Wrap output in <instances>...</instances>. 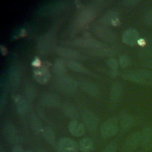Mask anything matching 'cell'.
<instances>
[{
    "label": "cell",
    "instance_id": "obj_10",
    "mask_svg": "<svg viewBox=\"0 0 152 152\" xmlns=\"http://www.w3.org/2000/svg\"><path fill=\"white\" fill-rule=\"evenodd\" d=\"M85 128L84 125L78 122L77 120L71 121L68 125V130L74 137L82 136L85 132Z\"/></svg>",
    "mask_w": 152,
    "mask_h": 152
},
{
    "label": "cell",
    "instance_id": "obj_15",
    "mask_svg": "<svg viewBox=\"0 0 152 152\" xmlns=\"http://www.w3.org/2000/svg\"><path fill=\"white\" fill-rule=\"evenodd\" d=\"M95 17L94 12L89 8L82 11L78 17V21L81 24H86L93 20Z\"/></svg>",
    "mask_w": 152,
    "mask_h": 152
},
{
    "label": "cell",
    "instance_id": "obj_18",
    "mask_svg": "<svg viewBox=\"0 0 152 152\" xmlns=\"http://www.w3.org/2000/svg\"><path fill=\"white\" fill-rule=\"evenodd\" d=\"M122 86L119 82H115L110 88V99L114 102L118 101L122 96Z\"/></svg>",
    "mask_w": 152,
    "mask_h": 152
},
{
    "label": "cell",
    "instance_id": "obj_16",
    "mask_svg": "<svg viewBox=\"0 0 152 152\" xmlns=\"http://www.w3.org/2000/svg\"><path fill=\"white\" fill-rule=\"evenodd\" d=\"M81 89L91 96H97L99 94V90L95 84L90 81H83L81 84Z\"/></svg>",
    "mask_w": 152,
    "mask_h": 152
},
{
    "label": "cell",
    "instance_id": "obj_2",
    "mask_svg": "<svg viewBox=\"0 0 152 152\" xmlns=\"http://www.w3.org/2000/svg\"><path fill=\"white\" fill-rule=\"evenodd\" d=\"M118 129V120L113 118L107 119L102 124L100 127V132L103 138H111L116 134Z\"/></svg>",
    "mask_w": 152,
    "mask_h": 152
},
{
    "label": "cell",
    "instance_id": "obj_37",
    "mask_svg": "<svg viewBox=\"0 0 152 152\" xmlns=\"http://www.w3.org/2000/svg\"><path fill=\"white\" fill-rule=\"evenodd\" d=\"M148 68L152 69V56L147 59V62H146L145 64Z\"/></svg>",
    "mask_w": 152,
    "mask_h": 152
},
{
    "label": "cell",
    "instance_id": "obj_34",
    "mask_svg": "<svg viewBox=\"0 0 152 152\" xmlns=\"http://www.w3.org/2000/svg\"><path fill=\"white\" fill-rule=\"evenodd\" d=\"M116 145L115 143L113 142L109 144L106 147L103 152H116Z\"/></svg>",
    "mask_w": 152,
    "mask_h": 152
},
{
    "label": "cell",
    "instance_id": "obj_22",
    "mask_svg": "<svg viewBox=\"0 0 152 152\" xmlns=\"http://www.w3.org/2000/svg\"><path fill=\"white\" fill-rule=\"evenodd\" d=\"M43 136L46 142L51 146L54 147L56 144L55 135L51 128L46 126L43 130Z\"/></svg>",
    "mask_w": 152,
    "mask_h": 152
},
{
    "label": "cell",
    "instance_id": "obj_17",
    "mask_svg": "<svg viewBox=\"0 0 152 152\" xmlns=\"http://www.w3.org/2000/svg\"><path fill=\"white\" fill-rule=\"evenodd\" d=\"M42 102L46 106L56 107L59 104V99L54 93H48L43 97Z\"/></svg>",
    "mask_w": 152,
    "mask_h": 152
},
{
    "label": "cell",
    "instance_id": "obj_13",
    "mask_svg": "<svg viewBox=\"0 0 152 152\" xmlns=\"http://www.w3.org/2000/svg\"><path fill=\"white\" fill-rule=\"evenodd\" d=\"M56 53L63 57L70 59V60L80 59L81 58V55L78 52L68 48H58L56 49Z\"/></svg>",
    "mask_w": 152,
    "mask_h": 152
},
{
    "label": "cell",
    "instance_id": "obj_26",
    "mask_svg": "<svg viewBox=\"0 0 152 152\" xmlns=\"http://www.w3.org/2000/svg\"><path fill=\"white\" fill-rule=\"evenodd\" d=\"M17 109L20 115L25 114L28 109V103L26 100L22 97H18L16 100Z\"/></svg>",
    "mask_w": 152,
    "mask_h": 152
},
{
    "label": "cell",
    "instance_id": "obj_9",
    "mask_svg": "<svg viewBox=\"0 0 152 152\" xmlns=\"http://www.w3.org/2000/svg\"><path fill=\"white\" fill-rule=\"evenodd\" d=\"M141 142V133L135 132L131 134L126 139L125 143V147L128 150H132L136 148Z\"/></svg>",
    "mask_w": 152,
    "mask_h": 152
},
{
    "label": "cell",
    "instance_id": "obj_41",
    "mask_svg": "<svg viewBox=\"0 0 152 152\" xmlns=\"http://www.w3.org/2000/svg\"><path fill=\"white\" fill-rule=\"evenodd\" d=\"M1 152H3V151H1Z\"/></svg>",
    "mask_w": 152,
    "mask_h": 152
},
{
    "label": "cell",
    "instance_id": "obj_12",
    "mask_svg": "<svg viewBox=\"0 0 152 152\" xmlns=\"http://www.w3.org/2000/svg\"><path fill=\"white\" fill-rule=\"evenodd\" d=\"M4 135L7 140L11 144H17L19 141V138L17 135L15 128L11 125H7L4 127Z\"/></svg>",
    "mask_w": 152,
    "mask_h": 152
},
{
    "label": "cell",
    "instance_id": "obj_19",
    "mask_svg": "<svg viewBox=\"0 0 152 152\" xmlns=\"http://www.w3.org/2000/svg\"><path fill=\"white\" fill-rule=\"evenodd\" d=\"M152 141V129L146 127L143 129L141 133V143L144 147L149 146Z\"/></svg>",
    "mask_w": 152,
    "mask_h": 152
},
{
    "label": "cell",
    "instance_id": "obj_29",
    "mask_svg": "<svg viewBox=\"0 0 152 152\" xmlns=\"http://www.w3.org/2000/svg\"><path fill=\"white\" fill-rule=\"evenodd\" d=\"M25 93L27 99L28 101H32L35 96V90L31 85H27L25 89Z\"/></svg>",
    "mask_w": 152,
    "mask_h": 152
},
{
    "label": "cell",
    "instance_id": "obj_35",
    "mask_svg": "<svg viewBox=\"0 0 152 152\" xmlns=\"http://www.w3.org/2000/svg\"><path fill=\"white\" fill-rule=\"evenodd\" d=\"M122 2L125 5H136L137 3L140 2V1H138V0H126V1H124Z\"/></svg>",
    "mask_w": 152,
    "mask_h": 152
},
{
    "label": "cell",
    "instance_id": "obj_3",
    "mask_svg": "<svg viewBox=\"0 0 152 152\" xmlns=\"http://www.w3.org/2000/svg\"><path fill=\"white\" fill-rule=\"evenodd\" d=\"M58 83L61 90L66 93H73L77 88L76 81L66 74L59 77Z\"/></svg>",
    "mask_w": 152,
    "mask_h": 152
},
{
    "label": "cell",
    "instance_id": "obj_28",
    "mask_svg": "<svg viewBox=\"0 0 152 152\" xmlns=\"http://www.w3.org/2000/svg\"><path fill=\"white\" fill-rule=\"evenodd\" d=\"M20 72L19 71L16 69L14 68L12 70V72L11 73L10 75V81H11V84L12 87H15L18 84V82L20 81Z\"/></svg>",
    "mask_w": 152,
    "mask_h": 152
},
{
    "label": "cell",
    "instance_id": "obj_8",
    "mask_svg": "<svg viewBox=\"0 0 152 152\" xmlns=\"http://www.w3.org/2000/svg\"><path fill=\"white\" fill-rule=\"evenodd\" d=\"M122 42L129 46L135 45L139 40V34L134 28H128L122 34Z\"/></svg>",
    "mask_w": 152,
    "mask_h": 152
},
{
    "label": "cell",
    "instance_id": "obj_20",
    "mask_svg": "<svg viewBox=\"0 0 152 152\" xmlns=\"http://www.w3.org/2000/svg\"><path fill=\"white\" fill-rule=\"evenodd\" d=\"M34 77L35 80L42 84L46 83L49 78V71L46 69H39L34 72Z\"/></svg>",
    "mask_w": 152,
    "mask_h": 152
},
{
    "label": "cell",
    "instance_id": "obj_40",
    "mask_svg": "<svg viewBox=\"0 0 152 152\" xmlns=\"http://www.w3.org/2000/svg\"><path fill=\"white\" fill-rule=\"evenodd\" d=\"M25 152H32L31 151H30V150H28V151H25Z\"/></svg>",
    "mask_w": 152,
    "mask_h": 152
},
{
    "label": "cell",
    "instance_id": "obj_24",
    "mask_svg": "<svg viewBox=\"0 0 152 152\" xmlns=\"http://www.w3.org/2000/svg\"><path fill=\"white\" fill-rule=\"evenodd\" d=\"M134 118L129 114H124L121 119V126L123 130H128L130 129L134 125Z\"/></svg>",
    "mask_w": 152,
    "mask_h": 152
},
{
    "label": "cell",
    "instance_id": "obj_30",
    "mask_svg": "<svg viewBox=\"0 0 152 152\" xmlns=\"http://www.w3.org/2000/svg\"><path fill=\"white\" fill-rule=\"evenodd\" d=\"M145 52V58H147V59L151 57L152 56V37L149 39L148 41V44L147 46V49Z\"/></svg>",
    "mask_w": 152,
    "mask_h": 152
},
{
    "label": "cell",
    "instance_id": "obj_4",
    "mask_svg": "<svg viewBox=\"0 0 152 152\" xmlns=\"http://www.w3.org/2000/svg\"><path fill=\"white\" fill-rule=\"evenodd\" d=\"M78 144L72 139L69 138H61L57 144L58 152H78Z\"/></svg>",
    "mask_w": 152,
    "mask_h": 152
},
{
    "label": "cell",
    "instance_id": "obj_14",
    "mask_svg": "<svg viewBox=\"0 0 152 152\" xmlns=\"http://www.w3.org/2000/svg\"><path fill=\"white\" fill-rule=\"evenodd\" d=\"M62 111L68 118L72 120H77L79 118V113L77 108L71 103H64L62 106Z\"/></svg>",
    "mask_w": 152,
    "mask_h": 152
},
{
    "label": "cell",
    "instance_id": "obj_1",
    "mask_svg": "<svg viewBox=\"0 0 152 152\" xmlns=\"http://www.w3.org/2000/svg\"><path fill=\"white\" fill-rule=\"evenodd\" d=\"M123 78L135 83L152 84V72L147 69H137L125 73Z\"/></svg>",
    "mask_w": 152,
    "mask_h": 152
},
{
    "label": "cell",
    "instance_id": "obj_33",
    "mask_svg": "<svg viewBox=\"0 0 152 152\" xmlns=\"http://www.w3.org/2000/svg\"><path fill=\"white\" fill-rule=\"evenodd\" d=\"M145 23L148 26H152V9L149 10L145 16Z\"/></svg>",
    "mask_w": 152,
    "mask_h": 152
},
{
    "label": "cell",
    "instance_id": "obj_11",
    "mask_svg": "<svg viewBox=\"0 0 152 152\" xmlns=\"http://www.w3.org/2000/svg\"><path fill=\"white\" fill-rule=\"evenodd\" d=\"M101 23L105 26L109 25L117 26L119 24L118 14L115 11H110L105 14L101 18Z\"/></svg>",
    "mask_w": 152,
    "mask_h": 152
},
{
    "label": "cell",
    "instance_id": "obj_32",
    "mask_svg": "<svg viewBox=\"0 0 152 152\" xmlns=\"http://www.w3.org/2000/svg\"><path fill=\"white\" fill-rule=\"evenodd\" d=\"M106 63L108 66L111 68L114 71H115L118 68V61L115 58H109L106 61Z\"/></svg>",
    "mask_w": 152,
    "mask_h": 152
},
{
    "label": "cell",
    "instance_id": "obj_38",
    "mask_svg": "<svg viewBox=\"0 0 152 152\" xmlns=\"http://www.w3.org/2000/svg\"><path fill=\"white\" fill-rule=\"evenodd\" d=\"M137 43H138V45L140 46L143 47V46H144L146 45V42H145V40L144 39H139Z\"/></svg>",
    "mask_w": 152,
    "mask_h": 152
},
{
    "label": "cell",
    "instance_id": "obj_36",
    "mask_svg": "<svg viewBox=\"0 0 152 152\" xmlns=\"http://www.w3.org/2000/svg\"><path fill=\"white\" fill-rule=\"evenodd\" d=\"M12 152H23V150L20 146L15 145L12 149Z\"/></svg>",
    "mask_w": 152,
    "mask_h": 152
},
{
    "label": "cell",
    "instance_id": "obj_31",
    "mask_svg": "<svg viewBox=\"0 0 152 152\" xmlns=\"http://www.w3.org/2000/svg\"><path fill=\"white\" fill-rule=\"evenodd\" d=\"M119 65L122 68H126L129 64V58L126 55H122L119 59Z\"/></svg>",
    "mask_w": 152,
    "mask_h": 152
},
{
    "label": "cell",
    "instance_id": "obj_25",
    "mask_svg": "<svg viewBox=\"0 0 152 152\" xmlns=\"http://www.w3.org/2000/svg\"><path fill=\"white\" fill-rule=\"evenodd\" d=\"M78 146L81 151L90 152L93 148V142L88 138H84L80 141Z\"/></svg>",
    "mask_w": 152,
    "mask_h": 152
},
{
    "label": "cell",
    "instance_id": "obj_21",
    "mask_svg": "<svg viewBox=\"0 0 152 152\" xmlns=\"http://www.w3.org/2000/svg\"><path fill=\"white\" fill-rule=\"evenodd\" d=\"M66 63L65 62L64 60L62 59H58L55 61L54 64V72L59 77L65 75L66 73Z\"/></svg>",
    "mask_w": 152,
    "mask_h": 152
},
{
    "label": "cell",
    "instance_id": "obj_7",
    "mask_svg": "<svg viewBox=\"0 0 152 152\" xmlns=\"http://www.w3.org/2000/svg\"><path fill=\"white\" fill-rule=\"evenodd\" d=\"M74 43L77 46L87 48H102L105 46L102 42L92 38H79Z\"/></svg>",
    "mask_w": 152,
    "mask_h": 152
},
{
    "label": "cell",
    "instance_id": "obj_23",
    "mask_svg": "<svg viewBox=\"0 0 152 152\" xmlns=\"http://www.w3.org/2000/svg\"><path fill=\"white\" fill-rule=\"evenodd\" d=\"M30 122L32 129L36 134H39L42 131V122L36 115L34 114H31L30 115Z\"/></svg>",
    "mask_w": 152,
    "mask_h": 152
},
{
    "label": "cell",
    "instance_id": "obj_27",
    "mask_svg": "<svg viewBox=\"0 0 152 152\" xmlns=\"http://www.w3.org/2000/svg\"><path fill=\"white\" fill-rule=\"evenodd\" d=\"M66 66L70 69L78 72H86L85 68L79 62L74 60H69L66 62Z\"/></svg>",
    "mask_w": 152,
    "mask_h": 152
},
{
    "label": "cell",
    "instance_id": "obj_5",
    "mask_svg": "<svg viewBox=\"0 0 152 152\" xmlns=\"http://www.w3.org/2000/svg\"><path fill=\"white\" fill-rule=\"evenodd\" d=\"M83 120L85 128L90 132H94L99 125V118L97 116L91 111H86L83 114Z\"/></svg>",
    "mask_w": 152,
    "mask_h": 152
},
{
    "label": "cell",
    "instance_id": "obj_39",
    "mask_svg": "<svg viewBox=\"0 0 152 152\" xmlns=\"http://www.w3.org/2000/svg\"><path fill=\"white\" fill-rule=\"evenodd\" d=\"M37 152H45V151H43V150H39V151H37Z\"/></svg>",
    "mask_w": 152,
    "mask_h": 152
},
{
    "label": "cell",
    "instance_id": "obj_6",
    "mask_svg": "<svg viewBox=\"0 0 152 152\" xmlns=\"http://www.w3.org/2000/svg\"><path fill=\"white\" fill-rule=\"evenodd\" d=\"M94 31L98 37L107 42H113L116 40L115 33L104 25H96Z\"/></svg>",
    "mask_w": 152,
    "mask_h": 152
}]
</instances>
